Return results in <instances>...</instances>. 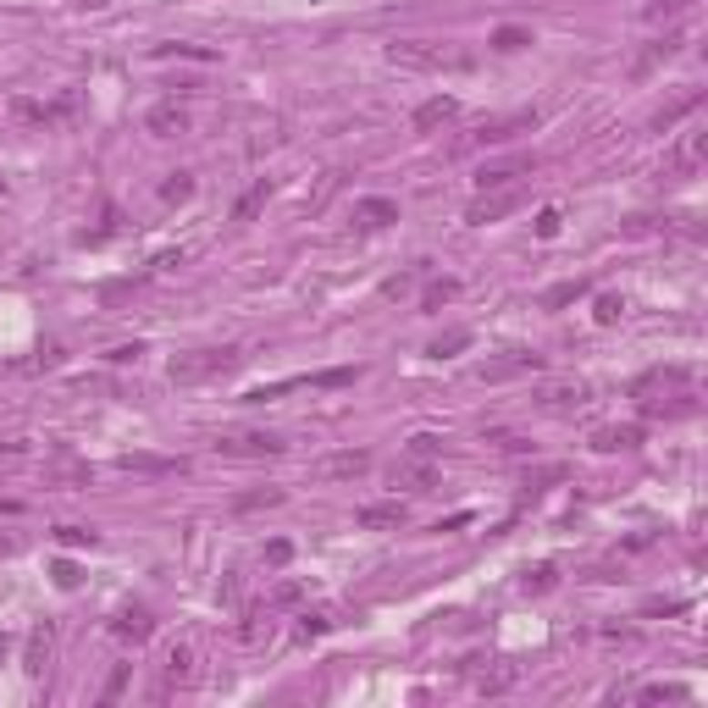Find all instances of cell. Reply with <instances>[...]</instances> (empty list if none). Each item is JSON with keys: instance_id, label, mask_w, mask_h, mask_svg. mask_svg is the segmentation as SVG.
<instances>
[{"instance_id": "cell-25", "label": "cell", "mask_w": 708, "mask_h": 708, "mask_svg": "<svg viewBox=\"0 0 708 708\" xmlns=\"http://www.w3.org/2000/svg\"><path fill=\"white\" fill-rule=\"evenodd\" d=\"M697 106H703V95H697V89H686V95H681L675 106H664V111L653 116V127H675V122H681V116H692Z\"/></svg>"}, {"instance_id": "cell-14", "label": "cell", "mask_w": 708, "mask_h": 708, "mask_svg": "<svg viewBox=\"0 0 708 708\" xmlns=\"http://www.w3.org/2000/svg\"><path fill=\"white\" fill-rule=\"evenodd\" d=\"M636 443H642V427H598V432H592V449H603V454L636 449Z\"/></svg>"}, {"instance_id": "cell-41", "label": "cell", "mask_w": 708, "mask_h": 708, "mask_svg": "<svg viewBox=\"0 0 708 708\" xmlns=\"http://www.w3.org/2000/svg\"><path fill=\"white\" fill-rule=\"evenodd\" d=\"M138 354H145V343H122V349H111V360L127 366V360H138Z\"/></svg>"}, {"instance_id": "cell-38", "label": "cell", "mask_w": 708, "mask_h": 708, "mask_svg": "<svg viewBox=\"0 0 708 708\" xmlns=\"http://www.w3.org/2000/svg\"><path fill=\"white\" fill-rule=\"evenodd\" d=\"M78 582H84V576H78V564H73V559H61V564H56V587H66V592H73Z\"/></svg>"}, {"instance_id": "cell-4", "label": "cell", "mask_w": 708, "mask_h": 708, "mask_svg": "<svg viewBox=\"0 0 708 708\" xmlns=\"http://www.w3.org/2000/svg\"><path fill=\"white\" fill-rule=\"evenodd\" d=\"M703 156H708V133H703V127H686V133L675 138V150L664 156V177H692V172L703 167Z\"/></svg>"}, {"instance_id": "cell-26", "label": "cell", "mask_w": 708, "mask_h": 708, "mask_svg": "<svg viewBox=\"0 0 708 708\" xmlns=\"http://www.w3.org/2000/svg\"><path fill=\"white\" fill-rule=\"evenodd\" d=\"M531 45V28H515V23H504V28H492V50H504V56H515V50H526Z\"/></svg>"}, {"instance_id": "cell-19", "label": "cell", "mask_w": 708, "mask_h": 708, "mask_svg": "<svg viewBox=\"0 0 708 708\" xmlns=\"http://www.w3.org/2000/svg\"><path fill=\"white\" fill-rule=\"evenodd\" d=\"M111 631L122 636V642H145V636H150V614H145V609H127V614H116Z\"/></svg>"}, {"instance_id": "cell-13", "label": "cell", "mask_w": 708, "mask_h": 708, "mask_svg": "<svg viewBox=\"0 0 708 708\" xmlns=\"http://www.w3.org/2000/svg\"><path fill=\"white\" fill-rule=\"evenodd\" d=\"M521 371H542V360L537 354H510V360L481 366V382H504V377H521Z\"/></svg>"}, {"instance_id": "cell-32", "label": "cell", "mask_w": 708, "mask_h": 708, "mask_svg": "<svg viewBox=\"0 0 708 708\" xmlns=\"http://www.w3.org/2000/svg\"><path fill=\"white\" fill-rule=\"evenodd\" d=\"M692 692L686 686H642V692H636V703H686Z\"/></svg>"}, {"instance_id": "cell-43", "label": "cell", "mask_w": 708, "mask_h": 708, "mask_svg": "<svg viewBox=\"0 0 708 708\" xmlns=\"http://www.w3.org/2000/svg\"><path fill=\"white\" fill-rule=\"evenodd\" d=\"M73 6H84V12H100V6H106V0H73Z\"/></svg>"}, {"instance_id": "cell-16", "label": "cell", "mask_w": 708, "mask_h": 708, "mask_svg": "<svg viewBox=\"0 0 708 708\" xmlns=\"http://www.w3.org/2000/svg\"><path fill=\"white\" fill-rule=\"evenodd\" d=\"M45 664H50V625H34V631H28V659H23V670H28V675H45Z\"/></svg>"}, {"instance_id": "cell-35", "label": "cell", "mask_w": 708, "mask_h": 708, "mask_svg": "<svg viewBox=\"0 0 708 708\" xmlns=\"http://www.w3.org/2000/svg\"><path fill=\"white\" fill-rule=\"evenodd\" d=\"M327 625H332V614H327V609H316V614H305V620H299V642H310V636H321Z\"/></svg>"}, {"instance_id": "cell-2", "label": "cell", "mask_w": 708, "mask_h": 708, "mask_svg": "<svg viewBox=\"0 0 708 708\" xmlns=\"http://www.w3.org/2000/svg\"><path fill=\"white\" fill-rule=\"evenodd\" d=\"M84 111V95L78 89H61L50 106H34V100H12V116L17 122H39V127H56V122H73Z\"/></svg>"}, {"instance_id": "cell-34", "label": "cell", "mask_w": 708, "mask_h": 708, "mask_svg": "<svg viewBox=\"0 0 708 708\" xmlns=\"http://www.w3.org/2000/svg\"><path fill=\"white\" fill-rule=\"evenodd\" d=\"M438 449H443V443H438L432 432H415V438H410V460H438Z\"/></svg>"}, {"instance_id": "cell-37", "label": "cell", "mask_w": 708, "mask_h": 708, "mask_svg": "<svg viewBox=\"0 0 708 708\" xmlns=\"http://www.w3.org/2000/svg\"><path fill=\"white\" fill-rule=\"evenodd\" d=\"M288 559H294V542H288V537L266 542V564H288Z\"/></svg>"}, {"instance_id": "cell-40", "label": "cell", "mask_w": 708, "mask_h": 708, "mask_svg": "<svg viewBox=\"0 0 708 708\" xmlns=\"http://www.w3.org/2000/svg\"><path fill=\"white\" fill-rule=\"evenodd\" d=\"M537 238H559V210H542L537 217Z\"/></svg>"}, {"instance_id": "cell-15", "label": "cell", "mask_w": 708, "mask_h": 708, "mask_svg": "<svg viewBox=\"0 0 708 708\" xmlns=\"http://www.w3.org/2000/svg\"><path fill=\"white\" fill-rule=\"evenodd\" d=\"M354 521H360L366 531H388V526H404V504H366Z\"/></svg>"}, {"instance_id": "cell-10", "label": "cell", "mask_w": 708, "mask_h": 708, "mask_svg": "<svg viewBox=\"0 0 708 708\" xmlns=\"http://www.w3.org/2000/svg\"><path fill=\"white\" fill-rule=\"evenodd\" d=\"M145 127H150L156 138H177V133H188V111H183L177 100H161V106H150Z\"/></svg>"}, {"instance_id": "cell-36", "label": "cell", "mask_w": 708, "mask_h": 708, "mask_svg": "<svg viewBox=\"0 0 708 708\" xmlns=\"http://www.w3.org/2000/svg\"><path fill=\"white\" fill-rule=\"evenodd\" d=\"M188 194H194V183H188V172H177L172 183H161V199H167V205H177V199H188Z\"/></svg>"}, {"instance_id": "cell-31", "label": "cell", "mask_w": 708, "mask_h": 708, "mask_svg": "<svg viewBox=\"0 0 708 708\" xmlns=\"http://www.w3.org/2000/svg\"><path fill=\"white\" fill-rule=\"evenodd\" d=\"M299 598H305V582H277L271 598H266V609H294Z\"/></svg>"}, {"instance_id": "cell-33", "label": "cell", "mask_w": 708, "mask_h": 708, "mask_svg": "<svg viewBox=\"0 0 708 708\" xmlns=\"http://www.w3.org/2000/svg\"><path fill=\"white\" fill-rule=\"evenodd\" d=\"M553 582H559V571H553V564H537V571H526V582H521V587H526V592H548Z\"/></svg>"}, {"instance_id": "cell-12", "label": "cell", "mask_w": 708, "mask_h": 708, "mask_svg": "<svg viewBox=\"0 0 708 708\" xmlns=\"http://www.w3.org/2000/svg\"><path fill=\"white\" fill-rule=\"evenodd\" d=\"M388 56H393L399 66H443V61H449L443 50H432V45H420V39H399V45H393Z\"/></svg>"}, {"instance_id": "cell-23", "label": "cell", "mask_w": 708, "mask_h": 708, "mask_svg": "<svg viewBox=\"0 0 708 708\" xmlns=\"http://www.w3.org/2000/svg\"><path fill=\"white\" fill-rule=\"evenodd\" d=\"M582 294H587V282H582V277H571V282H553V288L542 294V310H559V305H576Z\"/></svg>"}, {"instance_id": "cell-17", "label": "cell", "mask_w": 708, "mask_h": 708, "mask_svg": "<svg viewBox=\"0 0 708 708\" xmlns=\"http://www.w3.org/2000/svg\"><path fill=\"white\" fill-rule=\"evenodd\" d=\"M537 122V111H521V116H504V122H492V127H481L476 138H481V145H504V138H515L521 127H531Z\"/></svg>"}, {"instance_id": "cell-29", "label": "cell", "mask_w": 708, "mask_h": 708, "mask_svg": "<svg viewBox=\"0 0 708 708\" xmlns=\"http://www.w3.org/2000/svg\"><path fill=\"white\" fill-rule=\"evenodd\" d=\"M266 199H271V183L260 177V183H255V188H249V194H244V199L233 205V222H249V217H255V210H260Z\"/></svg>"}, {"instance_id": "cell-3", "label": "cell", "mask_w": 708, "mask_h": 708, "mask_svg": "<svg viewBox=\"0 0 708 708\" xmlns=\"http://www.w3.org/2000/svg\"><path fill=\"white\" fill-rule=\"evenodd\" d=\"M288 443H282L277 432H222L217 438V454L222 460H271V454H282Z\"/></svg>"}, {"instance_id": "cell-42", "label": "cell", "mask_w": 708, "mask_h": 708, "mask_svg": "<svg viewBox=\"0 0 708 708\" xmlns=\"http://www.w3.org/2000/svg\"><path fill=\"white\" fill-rule=\"evenodd\" d=\"M620 310H625V305H620V299H598V321H603V327H609V321H614V316H620Z\"/></svg>"}, {"instance_id": "cell-9", "label": "cell", "mask_w": 708, "mask_h": 708, "mask_svg": "<svg viewBox=\"0 0 708 708\" xmlns=\"http://www.w3.org/2000/svg\"><path fill=\"white\" fill-rule=\"evenodd\" d=\"M531 156H515V161H492L476 172V188H515V177H531Z\"/></svg>"}, {"instance_id": "cell-30", "label": "cell", "mask_w": 708, "mask_h": 708, "mask_svg": "<svg viewBox=\"0 0 708 708\" xmlns=\"http://www.w3.org/2000/svg\"><path fill=\"white\" fill-rule=\"evenodd\" d=\"M692 6H697V0H648L642 17H648V23H670V17H681V12H692Z\"/></svg>"}, {"instance_id": "cell-20", "label": "cell", "mask_w": 708, "mask_h": 708, "mask_svg": "<svg viewBox=\"0 0 708 708\" xmlns=\"http://www.w3.org/2000/svg\"><path fill=\"white\" fill-rule=\"evenodd\" d=\"M465 343H470V327H449V332H438L427 343V354H432V360H449V354H460Z\"/></svg>"}, {"instance_id": "cell-22", "label": "cell", "mask_w": 708, "mask_h": 708, "mask_svg": "<svg viewBox=\"0 0 708 708\" xmlns=\"http://www.w3.org/2000/svg\"><path fill=\"white\" fill-rule=\"evenodd\" d=\"M537 399H542L548 410H571V404H582V399H587V388H582V382H559V388H542Z\"/></svg>"}, {"instance_id": "cell-21", "label": "cell", "mask_w": 708, "mask_h": 708, "mask_svg": "<svg viewBox=\"0 0 708 708\" xmlns=\"http://www.w3.org/2000/svg\"><path fill=\"white\" fill-rule=\"evenodd\" d=\"M393 481H404V487H415V492H427V487H432V460H404V465L393 470Z\"/></svg>"}, {"instance_id": "cell-7", "label": "cell", "mask_w": 708, "mask_h": 708, "mask_svg": "<svg viewBox=\"0 0 708 708\" xmlns=\"http://www.w3.org/2000/svg\"><path fill=\"white\" fill-rule=\"evenodd\" d=\"M393 222H399V205H393V199H382V194L354 199V228H360V233H382V228H393Z\"/></svg>"}, {"instance_id": "cell-39", "label": "cell", "mask_w": 708, "mask_h": 708, "mask_svg": "<svg viewBox=\"0 0 708 708\" xmlns=\"http://www.w3.org/2000/svg\"><path fill=\"white\" fill-rule=\"evenodd\" d=\"M56 537H61L66 548H84V542H95V531H84V526H61Z\"/></svg>"}, {"instance_id": "cell-6", "label": "cell", "mask_w": 708, "mask_h": 708, "mask_svg": "<svg viewBox=\"0 0 708 708\" xmlns=\"http://www.w3.org/2000/svg\"><path fill=\"white\" fill-rule=\"evenodd\" d=\"M366 470H371V454H366V449H343V454L316 460V476H321V481H354V476H366Z\"/></svg>"}, {"instance_id": "cell-24", "label": "cell", "mask_w": 708, "mask_h": 708, "mask_svg": "<svg viewBox=\"0 0 708 708\" xmlns=\"http://www.w3.org/2000/svg\"><path fill=\"white\" fill-rule=\"evenodd\" d=\"M282 504V487H260V492H238L233 499V515H249V510H271Z\"/></svg>"}, {"instance_id": "cell-5", "label": "cell", "mask_w": 708, "mask_h": 708, "mask_svg": "<svg viewBox=\"0 0 708 708\" xmlns=\"http://www.w3.org/2000/svg\"><path fill=\"white\" fill-rule=\"evenodd\" d=\"M510 210H521V188H481V194L470 199V210H465V222L487 228V222L510 217Z\"/></svg>"}, {"instance_id": "cell-11", "label": "cell", "mask_w": 708, "mask_h": 708, "mask_svg": "<svg viewBox=\"0 0 708 708\" xmlns=\"http://www.w3.org/2000/svg\"><path fill=\"white\" fill-rule=\"evenodd\" d=\"M116 465L133 476H183L188 470V460H161V454H122Z\"/></svg>"}, {"instance_id": "cell-44", "label": "cell", "mask_w": 708, "mask_h": 708, "mask_svg": "<svg viewBox=\"0 0 708 708\" xmlns=\"http://www.w3.org/2000/svg\"><path fill=\"white\" fill-rule=\"evenodd\" d=\"M0 188H6V177H0Z\"/></svg>"}, {"instance_id": "cell-18", "label": "cell", "mask_w": 708, "mask_h": 708, "mask_svg": "<svg viewBox=\"0 0 708 708\" xmlns=\"http://www.w3.org/2000/svg\"><path fill=\"white\" fill-rule=\"evenodd\" d=\"M675 50H681V34H664L659 45H648V50H642V61H636V78H648L653 66H659V61H670Z\"/></svg>"}, {"instance_id": "cell-28", "label": "cell", "mask_w": 708, "mask_h": 708, "mask_svg": "<svg viewBox=\"0 0 708 708\" xmlns=\"http://www.w3.org/2000/svg\"><path fill=\"white\" fill-rule=\"evenodd\" d=\"M188 664H194V653H188V648H172V653H167V681H161V692L183 686V681H188Z\"/></svg>"}, {"instance_id": "cell-8", "label": "cell", "mask_w": 708, "mask_h": 708, "mask_svg": "<svg viewBox=\"0 0 708 708\" xmlns=\"http://www.w3.org/2000/svg\"><path fill=\"white\" fill-rule=\"evenodd\" d=\"M454 116H460V100H454V95H432V100L415 106L410 122H415V133H432V127H449Z\"/></svg>"}, {"instance_id": "cell-1", "label": "cell", "mask_w": 708, "mask_h": 708, "mask_svg": "<svg viewBox=\"0 0 708 708\" xmlns=\"http://www.w3.org/2000/svg\"><path fill=\"white\" fill-rule=\"evenodd\" d=\"M238 366V349H194V354H177L172 360V382H205V377H222Z\"/></svg>"}, {"instance_id": "cell-27", "label": "cell", "mask_w": 708, "mask_h": 708, "mask_svg": "<svg viewBox=\"0 0 708 708\" xmlns=\"http://www.w3.org/2000/svg\"><path fill=\"white\" fill-rule=\"evenodd\" d=\"M454 294H460V282H454V277H438V282H427V294H420V310H443Z\"/></svg>"}]
</instances>
